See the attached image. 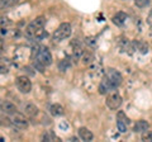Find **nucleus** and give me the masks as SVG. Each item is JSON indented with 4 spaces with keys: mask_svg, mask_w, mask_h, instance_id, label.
<instances>
[{
    "mask_svg": "<svg viewBox=\"0 0 152 142\" xmlns=\"http://www.w3.org/2000/svg\"><path fill=\"white\" fill-rule=\"evenodd\" d=\"M79 137L83 141H93L94 135L89 128H86V127H80L79 128Z\"/></svg>",
    "mask_w": 152,
    "mask_h": 142,
    "instance_id": "obj_12",
    "label": "nucleus"
},
{
    "mask_svg": "<svg viewBox=\"0 0 152 142\" xmlns=\"http://www.w3.org/2000/svg\"><path fill=\"white\" fill-rule=\"evenodd\" d=\"M9 71V61L7 59H0V72L5 74Z\"/></svg>",
    "mask_w": 152,
    "mask_h": 142,
    "instance_id": "obj_18",
    "label": "nucleus"
},
{
    "mask_svg": "<svg viewBox=\"0 0 152 142\" xmlns=\"http://www.w3.org/2000/svg\"><path fill=\"white\" fill-rule=\"evenodd\" d=\"M93 60H94V56L93 53H90V52H84L83 53V62L85 65H89V64H91L93 62Z\"/></svg>",
    "mask_w": 152,
    "mask_h": 142,
    "instance_id": "obj_19",
    "label": "nucleus"
},
{
    "mask_svg": "<svg viewBox=\"0 0 152 142\" xmlns=\"http://www.w3.org/2000/svg\"><path fill=\"white\" fill-rule=\"evenodd\" d=\"M0 111L3 113H5L8 116H12L14 113H17V107L14 105L12 102H8V100H4L1 104H0Z\"/></svg>",
    "mask_w": 152,
    "mask_h": 142,
    "instance_id": "obj_9",
    "label": "nucleus"
},
{
    "mask_svg": "<svg viewBox=\"0 0 152 142\" xmlns=\"http://www.w3.org/2000/svg\"><path fill=\"white\" fill-rule=\"evenodd\" d=\"M70 67V60L69 59H65V60H62L60 62V65H58V69L62 71V72H65L66 70H67Z\"/></svg>",
    "mask_w": 152,
    "mask_h": 142,
    "instance_id": "obj_20",
    "label": "nucleus"
},
{
    "mask_svg": "<svg viewBox=\"0 0 152 142\" xmlns=\"http://www.w3.org/2000/svg\"><path fill=\"white\" fill-rule=\"evenodd\" d=\"M136 5L138 7V8H145L148 5V3H150V0H136Z\"/></svg>",
    "mask_w": 152,
    "mask_h": 142,
    "instance_id": "obj_23",
    "label": "nucleus"
},
{
    "mask_svg": "<svg viewBox=\"0 0 152 142\" xmlns=\"http://www.w3.org/2000/svg\"><path fill=\"white\" fill-rule=\"evenodd\" d=\"M71 32H72V28H71L70 23H61L52 34V40L53 42H62L71 36Z\"/></svg>",
    "mask_w": 152,
    "mask_h": 142,
    "instance_id": "obj_3",
    "label": "nucleus"
},
{
    "mask_svg": "<svg viewBox=\"0 0 152 142\" xmlns=\"http://www.w3.org/2000/svg\"><path fill=\"white\" fill-rule=\"evenodd\" d=\"M148 128H150V123L147 122V121H143V119L138 121L134 126H133V131H134L136 133H137V132H145V131H147Z\"/></svg>",
    "mask_w": 152,
    "mask_h": 142,
    "instance_id": "obj_16",
    "label": "nucleus"
},
{
    "mask_svg": "<svg viewBox=\"0 0 152 142\" xmlns=\"http://www.w3.org/2000/svg\"><path fill=\"white\" fill-rule=\"evenodd\" d=\"M105 78L109 80V81H110V84L114 86V89L119 86V85L122 84V80H123L122 75H121L119 72H118L117 70H114V69H109V70L107 71Z\"/></svg>",
    "mask_w": 152,
    "mask_h": 142,
    "instance_id": "obj_6",
    "label": "nucleus"
},
{
    "mask_svg": "<svg viewBox=\"0 0 152 142\" xmlns=\"http://www.w3.org/2000/svg\"><path fill=\"white\" fill-rule=\"evenodd\" d=\"M112 90H114V86L110 84V81L104 76V79L102 80V83L99 84V93H100L102 95H107V94L110 93Z\"/></svg>",
    "mask_w": 152,
    "mask_h": 142,
    "instance_id": "obj_10",
    "label": "nucleus"
},
{
    "mask_svg": "<svg viewBox=\"0 0 152 142\" xmlns=\"http://www.w3.org/2000/svg\"><path fill=\"white\" fill-rule=\"evenodd\" d=\"M112 20H113V23H114L115 26L122 27V26L126 23V20H127V14L123 13V12H118L115 15H113Z\"/></svg>",
    "mask_w": 152,
    "mask_h": 142,
    "instance_id": "obj_14",
    "label": "nucleus"
},
{
    "mask_svg": "<svg viewBox=\"0 0 152 142\" xmlns=\"http://www.w3.org/2000/svg\"><path fill=\"white\" fill-rule=\"evenodd\" d=\"M32 59L36 60L37 62H39L41 65H43L45 67L52 64V55L46 46H37L36 48H33Z\"/></svg>",
    "mask_w": 152,
    "mask_h": 142,
    "instance_id": "obj_2",
    "label": "nucleus"
},
{
    "mask_svg": "<svg viewBox=\"0 0 152 142\" xmlns=\"http://www.w3.org/2000/svg\"><path fill=\"white\" fill-rule=\"evenodd\" d=\"M142 141H148V142H152V131H145L142 133Z\"/></svg>",
    "mask_w": 152,
    "mask_h": 142,
    "instance_id": "obj_21",
    "label": "nucleus"
},
{
    "mask_svg": "<svg viewBox=\"0 0 152 142\" xmlns=\"http://www.w3.org/2000/svg\"><path fill=\"white\" fill-rule=\"evenodd\" d=\"M12 123L14 126H17L18 128H20V130H26L28 127L27 118L24 117V114H22V113H19V112L12 114Z\"/></svg>",
    "mask_w": 152,
    "mask_h": 142,
    "instance_id": "obj_7",
    "label": "nucleus"
},
{
    "mask_svg": "<svg viewBox=\"0 0 152 142\" xmlns=\"http://www.w3.org/2000/svg\"><path fill=\"white\" fill-rule=\"evenodd\" d=\"M46 19L45 17H37L33 19L26 28V37L32 41H41L47 37V32L45 31Z\"/></svg>",
    "mask_w": 152,
    "mask_h": 142,
    "instance_id": "obj_1",
    "label": "nucleus"
},
{
    "mask_svg": "<svg viewBox=\"0 0 152 142\" xmlns=\"http://www.w3.org/2000/svg\"><path fill=\"white\" fill-rule=\"evenodd\" d=\"M50 113L53 117H61V116H64V113H65V109H64V107L61 105V104H52V105L50 107Z\"/></svg>",
    "mask_w": 152,
    "mask_h": 142,
    "instance_id": "obj_15",
    "label": "nucleus"
},
{
    "mask_svg": "<svg viewBox=\"0 0 152 142\" xmlns=\"http://www.w3.org/2000/svg\"><path fill=\"white\" fill-rule=\"evenodd\" d=\"M127 126H128V118L126 116V113L123 111H119L117 114V127L122 133L127 131Z\"/></svg>",
    "mask_w": 152,
    "mask_h": 142,
    "instance_id": "obj_8",
    "label": "nucleus"
},
{
    "mask_svg": "<svg viewBox=\"0 0 152 142\" xmlns=\"http://www.w3.org/2000/svg\"><path fill=\"white\" fill-rule=\"evenodd\" d=\"M15 83H17L18 90L20 93H23V94H28L32 90V83H31L29 78H27V76H18L17 80H15Z\"/></svg>",
    "mask_w": 152,
    "mask_h": 142,
    "instance_id": "obj_5",
    "label": "nucleus"
},
{
    "mask_svg": "<svg viewBox=\"0 0 152 142\" xmlns=\"http://www.w3.org/2000/svg\"><path fill=\"white\" fill-rule=\"evenodd\" d=\"M105 104H107V107L109 108V109H112V111L119 109V107L122 105V97H121V94L118 91H114V90H112L110 93H108Z\"/></svg>",
    "mask_w": 152,
    "mask_h": 142,
    "instance_id": "obj_4",
    "label": "nucleus"
},
{
    "mask_svg": "<svg viewBox=\"0 0 152 142\" xmlns=\"http://www.w3.org/2000/svg\"><path fill=\"white\" fill-rule=\"evenodd\" d=\"M85 42H86L88 45H90V46H94L95 43H96V40H95V38H93V37H89V38H86V40H85Z\"/></svg>",
    "mask_w": 152,
    "mask_h": 142,
    "instance_id": "obj_24",
    "label": "nucleus"
},
{
    "mask_svg": "<svg viewBox=\"0 0 152 142\" xmlns=\"http://www.w3.org/2000/svg\"><path fill=\"white\" fill-rule=\"evenodd\" d=\"M42 140L43 141H55V140H57V137L52 133V132H48V133H45L42 136Z\"/></svg>",
    "mask_w": 152,
    "mask_h": 142,
    "instance_id": "obj_22",
    "label": "nucleus"
},
{
    "mask_svg": "<svg viewBox=\"0 0 152 142\" xmlns=\"http://www.w3.org/2000/svg\"><path fill=\"white\" fill-rule=\"evenodd\" d=\"M23 109H24V114L28 116L29 118H33V117H36L38 114V108L34 105V104H32V103L24 104Z\"/></svg>",
    "mask_w": 152,
    "mask_h": 142,
    "instance_id": "obj_13",
    "label": "nucleus"
},
{
    "mask_svg": "<svg viewBox=\"0 0 152 142\" xmlns=\"http://www.w3.org/2000/svg\"><path fill=\"white\" fill-rule=\"evenodd\" d=\"M147 24L150 26V28L152 29V9H151V12L148 14V18H147Z\"/></svg>",
    "mask_w": 152,
    "mask_h": 142,
    "instance_id": "obj_25",
    "label": "nucleus"
},
{
    "mask_svg": "<svg viewBox=\"0 0 152 142\" xmlns=\"http://www.w3.org/2000/svg\"><path fill=\"white\" fill-rule=\"evenodd\" d=\"M71 47H72V57L75 60H79L83 56V53H84L81 43H80L79 41H72V42H71Z\"/></svg>",
    "mask_w": 152,
    "mask_h": 142,
    "instance_id": "obj_11",
    "label": "nucleus"
},
{
    "mask_svg": "<svg viewBox=\"0 0 152 142\" xmlns=\"http://www.w3.org/2000/svg\"><path fill=\"white\" fill-rule=\"evenodd\" d=\"M23 0H0V9H9L12 7H15Z\"/></svg>",
    "mask_w": 152,
    "mask_h": 142,
    "instance_id": "obj_17",
    "label": "nucleus"
}]
</instances>
